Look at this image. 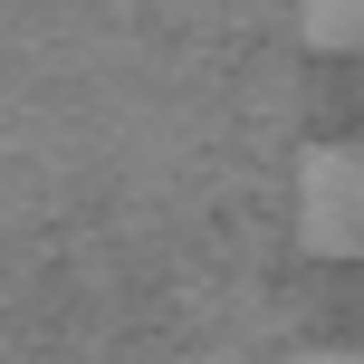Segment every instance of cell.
I'll use <instances>...</instances> for the list:
<instances>
[{
    "label": "cell",
    "mask_w": 364,
    "mask_h": 364,
    "mask_svg": "<svg viewBox=\"0 0 364 364\" xmlns=\"http://www.w3.org/2000/svg\"><path fill=\"white\" fill-rule=\"evenodd\" d=\"M297 38L326 58H364V0H297Z\"/></svg>",
    "instance_id": "7a4b0ae2"
},
{
    "label": "cell",
    "mask_w": 364,
    "mask_h": 364,
    "mask_svg": "<svg viewBox=\"0 0 364 364\" xmlns=\"http://www.w3.org/2000/svg\"><path fill=\"white\" fill-rule=\"evenodd\" d=\"M297 250L364 269V134H326L297 154Z\"/></svg>",
    "instance_id": "6da1fadb"
},
{
    "label": "cell",
    "mask_w": 364,
    "mask_h": 364,
    "mask_svg": "<svg viewBox=\"0 0 364 364\" xmlns=\"http://www.w3.org/2000/svg\"><path fill=\"white\" fill-rule=\"evenodd\" d=\"M297 364H364V346H316V355H297Z\"/></svg>",
    "instance_id": "3957f363"
}]
</instances>
